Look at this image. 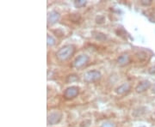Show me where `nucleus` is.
<instances>
[{
  "mask_svg": "<svg viewBox=\"0 0 155 127\" xmlns=\"http://www.w3.org/2000/svg\"><path fill=\"white\" fill-rule=\"evenodd\" d=\"M74 52H75V46L73 45H66L57 52L56 56L59 60L66 61L73 55Z\"/></svg>",
  "mask_w": 155,
  "mask_h": 127,
  "instance_id": "f257e3e1",
  "label": "nucleus"
},
{
  "mask_svg": "<svg viewBox=\"0 0 155 127\" xmlns=\"http://www.w3.org/2000/svg\"><path fill=\"white\" fill-rule=\"evenodd\" d=\"M102 78V74L98 71H90L86 72L84 76V82L87 83H95L99 81Z\"/></svg>",
  "mask_w": 155,
  "mask_h": 127,
  "instance_id": "f03ea898",
  "label": "nucleus"
},
{
  "mask_svg": "<svg viewBox=\"0 0 155 127\" xmlns=\"http://www.w3.org/2000/svg\"><path fill=\"white\" fill-rule=\"evenodd\" d=\"M62 117H63L62 113L59 112V111H55V112L51 113L48 116V125H54L60 123L61 119H62Z\"/></svg>",
  "mask_w": 155,
  "mask_h": 127,
  "instance_id": "7ed1b4c3",
  "label": "nucleus"
},
{
  "mask_svg": "<svg viewBox=\"0 0 155 127\" xmlns=\"http://www.w3.org/2000/svg\"><path fill=\"white\" fill-rule=\"evenodd\" d=\"M89 61V57L85 54H82V55H79L75 59V60L72 62V66L75 69H80L83 66H84Z\"/></svg>",
  "mask_w": 155,
  "mask_h": 127,
  "instance_id": "20e7f679",
  "label": "nucleus"
},
{
  "mask_svg": "<svg viewBox=\"0 0 155 127\" xmlns=\"http://www.w3.org/2000/svg\"><path fill=\"white\" fill-rule=\"evenodd\" d=\"M78 93H79V88L76 87V86H71V87H68L65 90L64 97H65V99L67 100L73 99V98H75L77 96Z\"/></svg>",
  "mask_w": 155,
  "mask_h": 127,
  "instance_id": "39448f33",
  "label": "nucleus"
},
{
  "mask_svg": "<svg viewBox=\"0 0 155 127\" xmlns=\"http://www.w3.org/2000/svg\"><path fill=\"white\" fill-rule=\"evenodd\" d=\"M60 18H61V15L59 12L55 11H51L50 13H48V23L50 25L54 24L60 20Z\"/></svg>",
  "mask_w": 155,
  "mask_h": 127,
  "instance_id": "423d86ee",
  "label": "nucleus"
},
{
  "mask_svg": "<svg viewBox=\"0 0 155 127\" xmlns=\"http://www.w3.org/2000/svg\"><path fill=\"white\" fill-rule=\"evenodd\" d=\"M150 87H151V83L149 81H142L140 83H139V84L136 86L135 88V90L137 93H143L146 90L149 89Z\"/></svg>",
  "mask_w": 155,
  "mask_h": 127,
  "instance_id": "0eeeda50",
  "label": "nucleus"
},
{
  "mask_svg": "<svg viewBox=\"0 0 155 127\" xmlns=\"http://www.w3.org/2000/svg\"><path fill=\"white\" fill-rule=\"evenodd\" d=\"M129 89H130V85H129V83H125L116 88V92L117 94L122 95V94H126L127 92H128V91H129Z\"/></svg>",
  "mask_w": 155,
  "mask_h": 127,
  "instance_id": "6e6552de",
  "label": "nucleus"
},
{
  "mask_svg": "<svg viewBox=\"0 0 155 127\" xmlns=\"http://www.w3.org/2000/svg\"><path fill=\"white\" fill-rule=\"evenodd\" d=\"M92 36L94 37V39L96 40H98V41H104L107 39V36H106L105 33H102V32H98V31H93L92 33Z\"/></svg>",
  "mask_w": 155,
  "mask_h": 127,
  "instance_id": "1a4fd4ad",
  "label": "nucleus"
},
{
  "mask_svg": "<svg viewBox=\"0 0 155 127\" xmlns=\"http://www.w3.org/2000/svg\"><path fill=\"white\" fill-rule=\"evenodd\" d=\"M147 109L143 107V106H139L137 108H135L134 110L133 111V113H132V115L134 117H135V118H138V117L142 116V115H144L145 113H146V112H147Z\"/></svg>",
  "mask_w": 155,
  "mask_h": 127,
  "instance_id": "9d476101",
  "label": "nucleus"
},
{
  "mask_svg": "<svg viewBox=\"0 0 155 127\" xmlns=\"http://www.w3.org/2000/svg\"><path fill=\"white\" fill-rule=\"evenodd\" d=\"M129 56L127 55V54H123V55L120 56L118 59H117V63H118V65H127L128 63H129Z\"/></svg>",
  "mask_w": 155,
  "mask_h": 127,
  "instance_id": "9b49d317",
  "label": "nucleus"
},
{
  "mask_svg": "<svg viewBox=\"0 0 155 127\" xmlns=\"http://www.w3.org/2000/svg\"><path fill=\"white\" fill-rule=\"evenodd\" d=\"M78 80V78L75 74H72V75H69L67 78V83H72V82H76Z\"/></svg>",
  "mask_w": 155,
  "mask_h": 127,
  "instance_id": "f8f14e48",
  "label": "nucleus"
},
{
  "mask_svg": "<svg viewBox=\"0 0 155 127\" xmlns=\"http://www.w3.org/2000/svg\"><path fill=\"white\" fill-rule=\"evenodd\" d=\"M85 5H86V1H84V0H77V1L74 2V5L76 6L77 8L84 7Z\"/></svg>",
  "mask_w": 155,
  "mask_h": 127,
  "instance_id": "ddd939ff",
  "label": "nucleus"
},
{
  "mask_svg": "<svg viewBox=\"0 0 155 127\" xmlns=\"http://www.w3.org/2000/svg\"><path fill=\"white\" fill-rule=\"evenodd\" d=\"M70 19L72 20V22H77L80 20V15L77 14V13H74V14H71L70 15Z\"/></svg>",
  "mask_w": 155,
  "mask_h": 127,
  "instance_id": "4468645a",
  "label": "nucleus"
},
{
  "mask_svg": "<svg viewBox=\"0 0 155 127\" xmlns=\"http://www.w3.org/2000/svg\"><path fill=\"white\" fill-rule=\"evenodd\" d=\"M47 42H48V46H54V45L55 44V40L54 39V37L53 36H51V35H48V37H47Z\"/></svg>",
  "mask_w": 155,
  "mask_h": 127,
  "instance_id": "2eb2a0df",
  "label": "nucleus"
},
{
  "mask_svg": "<svg viewBox=\"0 0 155 127\" xmlns=\"http://www.w3.org/2000/svg\"><path fill=\"white\" fill-rule=\"evenodd\" d=\"M91 124V119H84V121L80 123L79 126L80 127H89Z\"/></svg>",
  "mask_w": 155,
  "mask_h": 127,
  "instance_id": "dca6fc26",
  "label": "nucleus"
},
{
  "mask_svg": "<svg viewBox=\"0 0 155 127\" xmlns=\"http://www.w3.org/2000/svg\"><path fill=\"white\" fill-rule=\"evenodd\" d=\"M105 22V17H104V16H97V17H96V22L97 23H98V24H103L104 22Z\"/></svg>",
  "mask_w": 155,
  "mask_h": 127,
  "instance_id": "f3484780",
  "label": "nucleus"
},
{
  "mask_svg": "<svg viewBox=\"0 0 155 127\" xmlns=\"http://www.w3.org/2000/svg\"><path fill=\"white\" fill-rule=\"evenodd\" d=\"M101 127H116V125L112 122H104Z\"/></svg>",
  "mask_w": 155,
  "mask_h": 127,
  "instance_id": "a211bd4d",
  "label": "nucleus"
},
{
  "mask_svg": "<svg viewBox=\"0 0 155 127\" xmlns=\"http://www.w3.org/2000/svg\"><path fill=\"white\" fill-rule=\"evenodd\" d=\"M54 32L56 33V35H57L58 37H61V36H63V35H64V33H63V32L61 31V29H57V30H54Z\"/></svg>",
  "mask_w": 155,
  "mask_h": 127,
  "instance_id": "6ab92c4d",
  "label": "nucleus"
},
{
  "mask_svg": "<svg viewBox=\"0 0 155 127\" xmlns=\"http://www.w3.org/2000/svg\"><path fill=\"white\" fill-rule=\"evenodd\" d=\"M149 73L152 75H155V66L152 67L149 70Z\"/></svg>",
  "mask_w": 155,
  "mask_h": 127,
  "instance_id": "aec40b11",
  "label": "nucleus"
},
{
  "mask_svg": "<svg viewBox=\"0 0 155 127\" xmlns=\"http://www.w3.org/2000/svg\"><path fill=\"white\" fill-rule=\"evenodd\" d=\"M141 4L142 5H149L152 4V1H147V2H145V1H141Z\"/></svg>",
  "mask_w": 155,
  "mask_h": 127,
  "instance_id": "412c9836",
  "label": "nucleus"
},
{
  "mask_svg": "<svg viewBox=\"0 0 155 127\" xmlns=\"http://www.w3.org/2000/svg\"><path fill=\"white\" fill-rule=\"evenodd\" d=\"M153 92H154V93H155V84H154V85H153Z\"/></svg>",
  "mask_w": 155,
  "mask_h": 127,
  "instance_id": "4be33fe9",
  "label": "nucleus"
},
{
  "mask_svg": "<svg viewBox=\"0 0 155 127\" xmlns=\"http://www.w3.org/2000/svg\"><path fill=\"white\" fill-rule=\"evenodd\" d=\"M141 127H144V126H141Z\"/></svg>",
  "mask_w": 155,
  "mask_h": 127,
  "instance_id": "5701e85b",
  "label": "nucleus"
}]
</instances>
